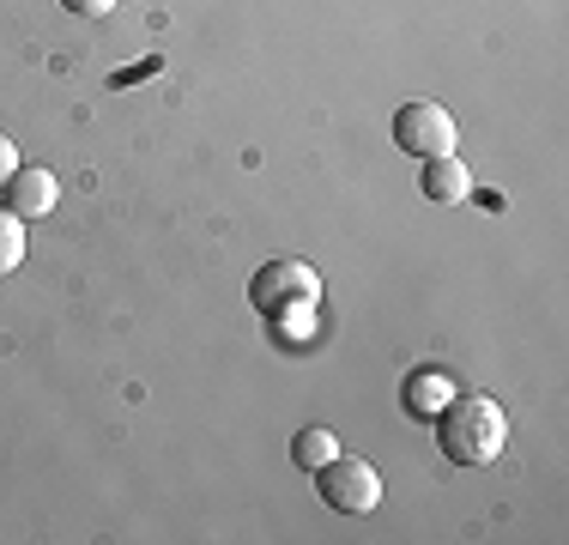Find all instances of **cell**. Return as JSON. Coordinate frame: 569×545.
Instances as JSON below:
<instances>
[{
    "label": "cell",
    "mask_w": 569,
    "mask_h": 545,
    "mask_svg": "<svg viewBox=\"0 0 569 545\" xmlns=\"http://www.w3.org/2000/svg\"><path fill=\"white\" fill-rule=\"evenodd\" d=\"M430 425H437V443L455 467H491L509 443V413L491 394H455Z\"/></svg>",
    "instance_id": "1"
},
{
    "label": "cell",
    "mask_w": 569,
    "mask_h": 545,
    "mask_svg": "<svg viewBox=\"0 0 569 545\" xmlns=\"http://www.w3.org/2000/svg\"><path fill=\"white\" fill-rule=\"evenodd\" d=\"M249 297H254V309H261V316H279V309H316L321 279H316V267H309V261L279 255V261H267L249 279Z\"/></svg>",
    "instance_id": "2"
},
{
    "label": "cell",
    "mask_w": 569,
    "mask_h": 545,
    "mask_svg": "<svg viewBox=\"0 0 569 545\" xmlns=\"http://www.w3.org/2000/svg\"><path fill=\"white\" fill-rule=\"evenodd\" d=\"M395 146L412 152V158H449L460 146V128H455V116L442 103L412 98V103L395 109Z\"/></svg>",
    "instance_id": "3"
},
{
    "label": "cell",
    "mask_w": 569,
    "mask_h": 545,
    "mask_svg": "<svg viewBox=\"0 0 569 545\" xmlns=\"http://www.w3.org/2000/svg\"><path fill=\"white\" fill-rule=\"evenodd\" d=\"M316 485H321V503L340 515H370L382 503V473L358 455H333L328 467H316Z\"/></svg>",
    "instance_id": "4"
},
{
    "label": "cell",
    "mask_w": 569,
    "mask_h": 545,
    "mask_svg": "<svg viewBox=\"0 0 569 545\" xmlns=\"http://www.w3.org/2000/svg\"><path fill=\"white\" fill-rule=\"evenodd\" d=\"M56 200H61V182L43 170V164H19V170H12V182L0 188V207L19 212V218H43Z\"/></svg>",
    "instance_id": "5"
},
{
    "label": "cell",
    "mask_w": 569,
    "mask_h": 545,
    "mask_svg": "<svg viewBox=\"0 0 569 545\" xmlns=\"http://www.w3.org/2000/svg\"><path fill=\"white\" fill-rule=\"evenodd\" d=\"M425 200H437V207H460V200L472 195V176H467V164H460L455 152L449 158H425Z\"/></svg>",
    "instance_id": "6"
},
{
    "label": "cell",
    "mask_w": 569,
    "mask_h": 545,
    "mask_svg": "<svg viewBox=\"0 0 569 545\" xmlns=\"http://www.w3.org/2000/svg\"><path fill=\"white\" fill-rule=\"evenodd\" d=\"M449 400H455V376L449 370H412V376H406V413H412V418H425V425H430Z\"/></svg>",
    "instance_id": "7"
},
{
    "label": "cell",
    "mask_w": 569,
    "mask_h": 545,
    "mask_svg": "<svg viewBox=\"0 0 569 545\" xmlns=\"http://www.w3.org/2000/svg\"><path fill=\"white\" fill-rule=\"evenodd\" d=\"M333 455H340V436H333V430H321V425H309V430L291 443V460H297V467H309V473H316V467H328Z\"/></svg>",
    "instance_id": "8"
},
{
    "label": "cell",
    "mask_w": 569,
    "mask_h": 545,
    "mask_svg": "<svg viewBox=\"0 0 569 545\" xmlns=\"http://www.w3.org/2000/svg\"><path fill=\"white\" fill-rule=\"evenodd\" d=\"M24 267V218L0 207V279Z\"/></svg>",
    "instance_id": "9"
},
{
    "label": "cell",
    "mask_w": 569,
    "mask_h": 545,
    "mask_svg": "<svg viewBox=\"0 0 569 545\" xmlns=\"http://www.w3.org/2000/svg\"><path fill=\"white\" fill-rule=\"evenodd\" d=\"M12 170H19V146H12L7 133H0V188L12 182Z\"/></svg>",
    "instance_id": "10"
},
{
    "label": "cell",
    "mask_w": 569,
    "mask_h": 545,
    "mask_svg": "<svg viewBox=\"0 0 569 545\" xmlns=\"http://www.w3.org/2000/svg\"><path fill=\"white\" fill-rule=\"evenodd\" d=\"M67 7L86 12V19H103V12H110V0H67Z\"/></svg>",
    "instance_id": "11"
}]
</instances>
